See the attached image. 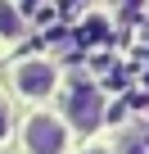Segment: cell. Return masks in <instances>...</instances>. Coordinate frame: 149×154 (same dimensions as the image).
<instances>
[{"instance_id": "6da1fadb", "label": "cell", "mask_w": 149, "mask_h": 154, "mask_svg": "<svg viewBox=\"0 0 149 154\" xmlns=\"http://www.w3.org/2000/svg\"><path fill=\"white\" fill-rule=\"evenodd\" d=\"M63 113L72 127H82V131H95L104 122V91L95 82H86V77H77V82H68L63 91Z\"/></svg>"}, {"instance_id": "5b68a950", "label": "cell", "mask_w": 149, "mask_h": 154, "mask_svg": "<svg viewBox=\"0 0 149 154\" xmlns=\"http://www.w3.org/2000/svg\"><path fill=\"white\" fill-rule=\"evenodd\" d=\"M118 154H145V140H140V136H131V131H127V136H122V140H118Z\"/></svg>"}, {"instance_id": "3957f363", "label": "cell", "mask_w": 149, "mask_h": 154, "mask_svg": "<svg viewBox=\"0 0 149 154\" xmlns=\"http://www.w3.org/2000/svg\"><path fill=\"white\" fill-rule=\"evenodd\" d=\"M54 86H59V72H54L50 59L32 54V59L14 63V91H18V95H27V100H45Z\"/></svg>"}, {"instance_id": "52a82bcc", "label": "cell", "mask_w": 149, "mask_h": 154, "mask_svg": "<svg viewBox=\"0 0 149 154\" xmlns=\"http://www.w3.org/2000/svg\"><path fill=\"white\" fill-rule=\"evenodd\" d=\"M82 154H113V149H104V145H91V149H82Z\"/></svg>"}, {"instance_id": "8992f818", "label": "cell", "mask_w": 149, "mask_h": 154, "mask_svg": "<svg viewBox=\"0 0 149 154\" xmlns=\"http://www.w3.org/2000/svg\"><path fill=\"white\" fill-rule=\"evenodd\" d=\"M9 122H14V118H9V104H5V100H0V140H5V136H9Z\"/></svg>"}, {"instance_id": "7a4b0ae2", "label": "cell", "mask_w": 149, "mask_h": 154, "mask_svg": "<svg viewBox=\"0 0 149 154\" xmlns=\"http://www.w3.org/2000/svg\"><path fill=\"white\" fill-rule=\"evenodd\" d=\"M23 145L27 154H68V122L54 113H32L23 122Z\"/></svg>"}, {"instance_id": "277c9868", "label": "cell", "mask_w": 149, "mask_h": 154, "mask_svg": "<svg viewBox=\"0 0 149 154\" xmlns=\"http://www.w3.org/2000/svg\"><path fill=\"white\" fill-rule=\"evenodd\" d=\"M23 36V14H18V5L14 0H0V45H9V41H18Z\"/></svg>"}]
</instances>
